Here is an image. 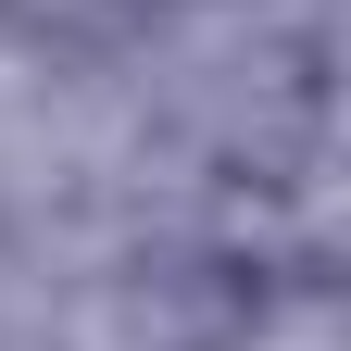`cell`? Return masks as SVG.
Wrapping results in <instances>:
<instances>
[]
</instances>
